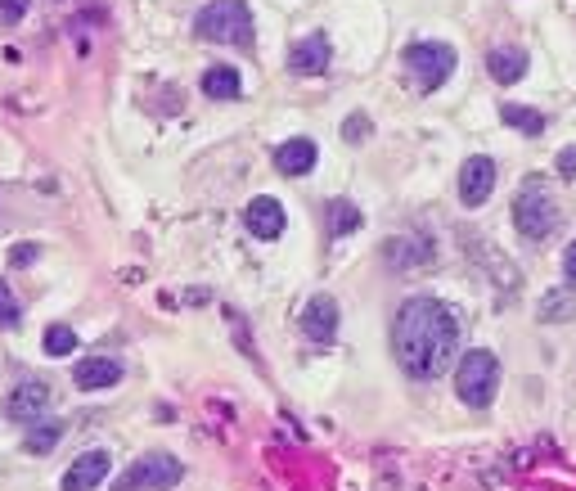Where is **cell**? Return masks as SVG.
<instances>
[{
	"label": "cell",
	"instance_id": "obj_1",
	"mask_svg": "<svg viewBox=\"0 0 576 491\" xmlns=\"http://www.w3.org/2000/svg\"><path fill=\"white\" fill-rule=\"evenodd\" d=\"M459 316L446 307V302L428 298H405L396 307V320H392V352H396V365H401L410 379L428 383V379H441L450 370V361L459 356Z\"/></svg>",
	"mask_w": 576,
	"mask_h": 491
},
{
	"label": "cell",
	"instance_id": "obj_2",
	"mask_svg": "<svg viewBox=\"0 0 576 491\" xmlns=\"http://www.w3.org/2000/svg\"><path fill=\"white\" fill-rule=\"evenodd\" d=\"M194 32L212 46H252V10L243 0H207L194 19Z\"/></svg>",
	"mask_w": 576,
	"mask_h": 491
},
{
	"label": "cell",
	"instance_id": "obj_3",
	"mask_svg": "<svg viewBox=\"0 0 576 491\" xmlns=\"http://www.w3.org/2000/svg\"><path fill=\"white\" fill-rule=\"evenodd\" d=\"M455 392L468 410H486L495 401V392H500V356L486 352V347H468L459 356Z\"/></svg>",
	"mask_w": 576,
	"mask_h": 491
},
{
	"label": "cell",
	"instance_id": "obj_4",
	"mask_svg": "<svg viewBox=\"0 0 576 491\" xmlns=\"http://www.w3.org/2000/svg\"><path fill=\"white\" fill-rule=\"evenodd\" d=\"M513 226H518V235L527 239V244H545L558 230V203L549 199L540 181H527L522 194L513 199Z\"/></svg>",
	"mask_w": 576,
	"mask_h": 491
},
{
	"label": "cell",
	"instance_id": "obj_5",
	"mask_svg": "<svg viewBox=\"0 0 576 491\" xmlns=\"http://www.w3.org/2000/svg\"><path fill=\"white\" fill-rule=\"evenodd\" d=\"M185 478V464L171 451H144L108 491H171Z\"/></svg>",
	"mask_w": 576,
	"mask_h": 491
},
{
	"label": "cell",
	"instance_id": "obj_6",
	"mask_svg": "<svg viewBox=\"0 0 576 491\" xmlns=\"http://www.w3.org/2000/svg\"><path fill=\"white\" fill-rule=\"evenodd\" d=\"M405 68L414 73L419 91H441L450 82V73H455V46H446V41H414V46H405Z\"/></svg>",
	"mask_w": 576,
	"mask_h": 491
},
{
	"label": "cell",
	"instance_id": "obj_7",
	"mask_svg": "<svg viewBox=\"0 0 576 491\" xmlns=\"http://www.w3.org/2000/svg\"><path fill=\"white\" fill-rule=\"evenodd\" d=\"M45 410H50V383L45 379L14 383V392L5 397V419H14V424H41Z\"/></svg>",
	"mask_w": 576,
	"mask_h": 491
},
{
	"label": "cell",
	"instance_id": "obj_8",
	"mask_svg": "<svg viewBox=\"0 0 576 491\" xmlns=\"http://www.w3.org/2000/svg\"><path fill=\"white\" fill-rule=\"evenodd\" d=\"M108 469H113V451H108V446H90L86 455H77V460L63 469V491H95V487H104Z\"/></svg>",
	"mask_w": 576,
	"mask_h": 491
},
{
	"label": "cell",
	"instance_id": "obj_9",
	"mask_svg": "<svg viewBox=\"0 0 576 491\" xmlns=\"http://www.w3.org/2000/svg\"><path fill=\"white\" fill-rule=\"evenodd\" d=\"M495 190V163L486 154H473L464 167H459V203L464 208H482Z\"/></svg>",
	"mask_w": 576,
	"mask_h": 491
},
{
	"label": "cell",
	"instance_id": "obj_10",
	"mask_svg": "<svg viewBox=\"0 0 576 491\" xmlns=\"http://www.w3.org/2000/svg\"><path fill=\"white\" fill-rule=\"evenodd\" d=\"M243 226H248V235H257V239H279L284 235V226H288V212H284V203L279 199H270V194H257V199L248 203V212H243Z\"/></svg>",
	"mask_w": 576,
	"mask_h": 491
},
{
	"label": "cell",
	"instance_id": "obj_11",
	"mask_svg": "<svg viewBox=\"0 0 576 491\" xmlns=\"http://www.w3.org/2000/svg\"><path fill=\"white\" fill-rule=\"evenodd\" d=\"M338 302L329 298V293H315L311 302L302 307V334L311 338V343H333L338 338Z\"/></svg>",
	"mask_w": 576,
	"mask_h": 491
},
{
	"label": "cell",
	"instance_id": "obj_12",
	"mask_svg": "<svg viewBox=\"0 0 576 491\" xmlns=\"http://www.w3.org/2000/svg\"><path fill=\"white\" fill-rule=\"evenodd\" d=\"M333 59V46L324 32H311V37L293 41V50H288V68H293L297 77H320L324 68H329Z\"/></svg>",
	"mask_w": 576,
	"mask_h": 491
},
{
	"label": "cell",
	"instance_id": "obj_13",
	"mask_svg": "<svg viewBox=\"0 0 576 491\" xmlns=\"http://www.w3.org/2000/svg\"><path fill=\"white\" fill-rule=\"evenodd\" d=\"M117 379H122V361H113V356H86V361L72 365V383H77L81 392L113 388Z\"/></svg>",
	"mask_w": 576,
	"mask_h": 491
},
{
	"label": "cell",
	"instance_id": "obj_14",
	"mask_svg": "<svg viewBox=\"0 0 576 491\" xmlns=\"http://www.w3.org/2000/svg\"><path fill=\"white\" fill-rule=\"evenodd\" d=\"M432 253H437V248H432V239H423V235H401L383 248V257L396 266V271H419V266L432 262Z\"/></svg>",
	"mask_w": 576,
	"mask_h": 491
},
{
	"label": "cell",
	"instance_id": "obj_15",
	"mask_svg": "<svg viewBox=\"0 0 576 491\" xmlns=\"http://www.w3.org/2000/svg\"><path fill=\"white\" fill-rule=\"evenodd\" d=\"M486 73H491L500 86H513L527 77V55H522L518 46H495L491 55H486Z\"/></svg>",
	"mask_w": 576,
	"mask_h": 491
},
{
	"label": "cell",
	"instance_id": "obj_16",
	"mask_svg": "<svg viewBox=\"0 0 576 491\" xmlns=\"http://www.w3.org/2000/svg\"><path fill=\"white\" fill-rule=\"evenodd\" d=\"M315 163H320V154H315L311 140H288V145L275 149V167L284 176H306Z\"/></svg>",
	"mask_w": 576,
	"mask_h": 491
},
{
	"label": "cell",
	"instance_id": "obj_17",
	"mask_svg": "<svg viewBox=\"0 0 576 491\" xmlns=\"http://www.w3.org/2000/svg\"><path fill=\"white\" fill-rule=\"evenodd\" d=\"M203 91L212 95V100H239L243 95V77L234 73L230 64H216L203 73Z\"/></svg>",
	"mask_w": 576,
	"mask_h": 491
},
{
	"label": "cell",
	"instance_id": "obj_18",
	"mask_svg": "<svg viewBox=\"0 0 576 491\" xmlns=\"http://www.w3.org/2000/svg\"><path fill=\"white\" fill-rule=\"evenodd\" d=\"M59 437H63L59 419H41V424H32V433L23 437V451L27 455H50L54 446H59Z\"/></svg>",
	"mask_w": 576,
	"mask_h": 491
},
{
	"label": "cell",
	"instance_id": "obj_19",
	"mask_svg": "<svg viewBox=\"0 0 576 491\" xmlns=\"http://www.w3.org/2000/svg\"><path fill=\"white\" fill-rule=\"evenodd\" d=\"M500 118H504V127H518L522 136H540V131H545V113L527 109V104H504Z\"/></svg>",
	"mask_w": 576,
	"mask_h": 491
},
{
	"label": "cell",
	"instance_id": "obj_20",
	"mask_svg": "<svg viewBox=\"0 0 576 491\" xmlns=\"http://www.w3.org/2000/svg\"><path fill=\"white\" fill-rule=\"evenodd\" d=\"M351 230H360V208L347 199H333L329 203V235L342 239V235H351Z\"/></svg>",
	"mask_w": 576,
	"mask_h": 491
},
{
	"label": "cell",
	"instance_id": "obj_21",
	"mask_svg": "<svg viewBox=\"0 0 576 491\" xmlns=\"http://www.w3.org/2000/svg\"><path fill=\"white\" fill-rule=\"evenodd\" d=\"M72 352H77V334H72V325L45 329V356H72Z\"/></svg>",
	"mask_w": 576,
	"mask_h": 491
},
{
	"label": "cell",
	"instance_id": "obj_22",
	"mask_svg": "<svg viewBox=\"0 0 576 491\" xmlns=\"http://www.w3.org/2000/svg\"><path fill=\"white\" fill-rule=\"evenodd\" d=\"M540 320H572V298H567V293H545Z\"/></svg>",
	"mask_w": 576,
	"mask_h": 491
},
{
	"label": "cell",
	"instance_id": "obj_23",
	"mask_svg": "<svg viewBox=\"0 0 576 491\" xmlns=\"http://www.w3.org/2000/svg\"><path fill=\"white\" fill-rule=\"evenodd\" d=\"M18 316H23V307H18L14 289H9V284L0 280V329H14V325H18Z\"/></svg>",
	"mask_w": 576,
	"mask_h": 491
},
{
	"label": "cell",
	"instance_id": "obj_24",
	"mask_svg": "<svg viewBox=\"0 0 576 491\" xmlns=\"http://www.w3.org/2000/svg\"><path fill=\"white\" fill-rule=\"evenodd\" d=\"M342 140H347V145H360V140H369V118H365V113H351V118L342 122Z\"/></svg>",
	"mask_w": 576,
	"mask_h": 491
},
{
	"label": "cell",
	"instance_id": "obj_25",
	"mask_svg": "<svg viewBox=\"0 0 576 491\" xmlns=\"http://www.w3.org/2000/svg\"><path fill=\"white\" fill-rule=\"evenodd\" d=\"M563 280H567V284H572V289H576V239H572V244L563 248Z\"/></svg>",
	"mask_w": 576,
	"mask_h": 491
},
{
	"label": "cell",
	"instance_id": "obj_26",
	"mask_svg": "<svg viewBox=\"0 0 576 491\" xmlns=\"http://www.w3.org/2000/svg\"><path fill=\"white\" fill-rule=\"evenodd\" d=\"M558 176H576V145L558 149Z\"/></svg>",
	"mask_w": 576,
	"mask_h": 491
},
{
	"label": "cell",
	"instance_id": "obj_27",
	"mask_svg": "<svg viewBox=\"0 0 576 491\" xmlns=\"http://www.w3.org/2000/svg\"><path fill=\"white\" fill-rule=\"evenodd\" d=\"M9 262H14V266H27V262H36V248H32V244H18L14 253H9Z\"/></svg>",
	"mask_w": 576,
	"mask_h": 491
}]
</instances>
